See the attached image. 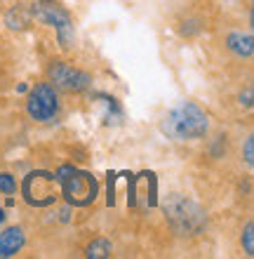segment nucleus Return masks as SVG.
<instances>
[{
    "instance_id": "nucleus-5",
    "label": "nucleus",
    "mask_w": 254,
    "mask_h": 259,
    "mask_svg": "<svg viewBox=\"0 0 254 259\" xmlns=\"http://www.w3.org/2000/svg\"><path fill=\"white\" fill-rule=\"evenodd\" d=\"M193 207H198V205H193L191 200H184V198H172L170 200L165 212L177 231L186 233V231H200L202 229L205 217H202L200 210H193Z\"/></svg>"
},
{
    "instance_id": "nucleus-4",
    "label": "nucleus",
    "mask_w": 254,
    "mask_h": 259,
    "mask_svg": "<svg viewBox=\"0 0 254 259\" xmlns=\"http://www.w3.org/2000/svg\"><path fill=\"white\" fill-rule=\"evenodd\" d=\"M26 111L33 120H40V123L55 120L57 113H59V99H57L55 88H52L49 82L35 85L33 92H31V97H28Z\"/></svg>"
},
{
    "instance_id": "nucleus-2",
    "label": "nucleus",
    "mask_w": 254,
    "mask_h": 259,
    "mask_svg": "<svg viewBox=\"0 0 254 259\" xmlns=\"http://www.w3.org/2000/svg\"><path fill=\"white\" fill-rule=\"evenodd\" d=\"M57 182L62 184V191L71 205L85 207V205L94 203L96 198V179L89 172H80L76 167H62L57 172Z\"/></svg>"
},
{
    "instance_id": "nucleus-9",
    "label": "nucleus",
    "mask_w": 254,
    "mask_h": 259,
    "mask_svg": "<svg viewBox=\"0 0 254 259\" xmlns=\"http://www.w3.org/2000/svg\"><path fill=\"white\" fill-rule=\"evenodd\" d=\"M228 50L235 52L238 57H252L254 52L252 33H231L228 35Z\"/></svg>"
},
{
    "instance_id": "nucleus-12",
    "label": "nucleus",
    "mask_w": 254,
    "mask_h": 259,
    "mask_svg": "<svg viewBox=\"0 0 254 259\" xmlns=\"http://www.w3.org/2000/svg\"><path fill=\"white\" fill-rule=\"evenodd\" d=\"M242 245H245L247 257H254V224L245 226V233H242Z\"/></svg>"
},
{
    "instance_id": "nucleus-16",
    "label": "nucleus",
    "mask_w": 254,
    "mask_h": 259,
    "mask_svg": "<svg viewBox=\"0 0 254 259\" xmlns=\"http://www.w3.org/2000/svg\"><path fill=\"white\" fill-rule=\"evenodd\" d=\"M3 222H5V212L0 210V224H3Z\"/></svg>"
},
{
    "instance_id": "nucleus-10",
    "label": "nucleus",
    "mask_w": 254,
    "mask_h": 259,
    "mask_svg": "<svg viewBox=\"0 0 254 259\" xmlns=\"http://www.w3.org/2000/svg\"><path fill=\"white\" fill-rule=\"evenodd\" d=\"M5 21H7V26L10 28H26L28 21H31V12H26L21 5H17V7H12V10L7 12Z\"/></svg>"
},
{
    "instance_id": "nucleus-3",
    "label": "nucleus",
    "mask_w": 254,
    "mask_h": 259,
    "mask_svg": "<svg viewBox=\"0 0 254 259\" xmlns=\"http://www.w3.org/2000/svg\"><path fill=\"white\" fill-rule=\"evenodd\" d=\"M21 193L26 203L35 207H47L57 200V177L49 172H31L21 184Z\"/></svg>"
},
{
    "instance_id": "nucleus-7",
    "label": "nucleus",
    "mask_w": 254,
    "mask_h": 259,
    "mask_svg": "<svg viewBox=\"0 0 254 259\" xmlns=\"http://www.w3.org/2000/svg\"><path fill=\"white\" fill-rule=\"evenodd\" d=\"M31 14H33L38 21H42V24H49V26H62L64 21H69V12L64 10L62 5H57V3H52V0H38V3H33V7H31Z\"/></svg>"
},
{
    "instance_id": "nucleus-6",
    "label": "nucleus",
    "mask_w": 254,
    "mask_h": 259,
    "mask_svg": "<svg viewBox=\"0 0 254 259\" xmlns=\"http://www.w3.org/2000/svg\"><path fill=\"white\" fill-rule=\"evenodd\" d=\"M47 75H49V80L55 82L57 88L71 90V92H80V90L89 88V82H92V78H89L87 73L78 71V68H73L71 64H66V62L52 64L49 71H47Z\"/></svg>"
},
{
    "instance_id": "nucleus-8",
    "label": "nucleus",
    "mask_w": 254,
    "mask_h": 259,
    "mask_svg": "<svg viewBox=\"0 0 254 259\" xmlns=\"http://www.w3.org/2000/svg\"><path fill=\"white\" fill-rule=\"evenodd\" d=\"M21 247H24V231L19 226H12V229L0 233V259L14 257Z\"/></svg>"
},
{
    "instance_id": "nucleus-14",
    "label": "nucleus",
    "mask_w": 254,
    "mask_h": 259,
    "mask_svg": "<svg viewBox=\"0 0 254 259\" xmlns=\"http://www.w3.org/2000/svg\"><path fill=\"white\" fill-rule=\"evenodd\" d=\"M245 163H247L249 167L254 165V139H252V137L245 142Z\"/></svg>"
},
{
    "instance_id": "nucleus-13",
    "label": "nucleus",
    "mask_w": 254,
    "mask_h": 259,
    "mask_svg": "<svg viewBox=\"0 0 254 259\" xmlns=\"http://www.w3.org/2000/svg\"><path fill=\"white\" fill-rule=\"evenodd\" d=\"M17 184H14V177L12 175H0V191L3 193H14Z\"/></svg>"
},
{
    "instance_id": "nucleus-15",
    "label": "nucleus",
    "mask_w": 254,
    "mask_h": 259,
    "mask_svg": "<svg viewBox=\"0 0 254 259\" xmlns=\"http://www.w3.org/2000/svg\"><path fill=\"white\" fill-rule=\"evenodd\" d=\"M240 104H245V106H252V90H247L245 95H240Z\"/></svg>"
},
{
    "instance_id": "nucleus-1",
    "label": "nucleus",
    "mask_w": 254,
    "mask_h": 259,
    "mask_svg": "<svg viewBox=\"0 0 254 259\" xmlns=\"http://www.w3.org/2000/svg\"><path fill=\"white\" fill-rule=\"evenodd\" d=\"M163 130L172 139H179V142L200 139L207 132V116L205 111L200 106H195L193 102H181L165 116Z\"/></svg>"
},
{
    "instance_id": "nucleus-11",
    "label": "nucleus",
    "mask_w": 254,
    "mask_h": 259,
    "mask_svg": "<svg viewBox=\"0 0 254 259\" xmlns=\"http://www.w3.org/2000/svg\"><path fill=\"white\" fill-rule=\"evenodd\" d=\"M111 243L106 238H96V240H92L89 243V247H87V257L89 259H101V257H111Z\"/></svg>"
}]
</instances>
